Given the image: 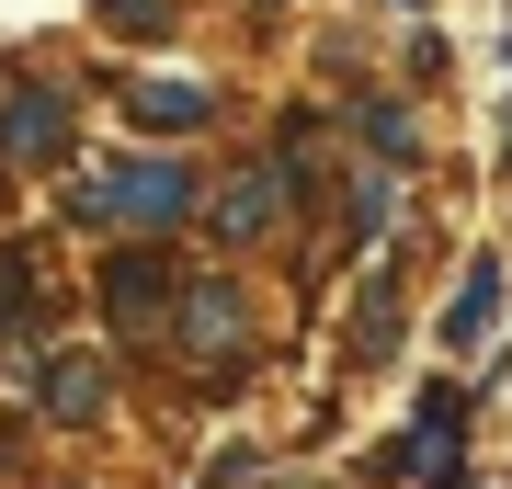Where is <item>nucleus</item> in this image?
<instances>
[{
    "label": "nucleus",
    "mask_w": 512,
    "mask_h": 489,
    "mask_svg": "<svg viewBox=\"0 0 512 489\" xmlns=\"http://www.w3.org/2000/svg\"><path fill=\"white\" fill-rule=\"evenodd\" d=\"M69 205H80V228H183L194 217V171L183 160H103Z\"/></svg>",
    "instance_id": "nucleus-1"
},
{
    "label": "nucleus",
    "mask_w": 512,
    "mask_h": 489,
    "mask_svg": "<svg viewBox=\"0 0 512 489\" xmlns=\"http://www.w3.org/2000/svg\"><path fill=\"white\" fill-rule=\"evenodd\" d=\"M296 205V160H262V171H239L228 194H217V239H262Z\"/></svg>",
    "instance_id": "nucleus-2"
},
{
    "label": "nucleus",
    "mask_w": 512,
    "mask_h": 489,
    "mask_svg": "<svg viewBox=\"0 0 512 489\" xmlns=\"http://www.w3.org/2000/svg\"><path fill=\"white\" fill-rule=\"evenodd\" d=\"M69 148V103L57 91H0V160H57Z\"/></svg>",
    "instance_id": "nucleus-3"
},
{
    "label": "nucleus",
    "mask_w": 512,
    "mask_h": 489,
    "mask_svg": "<svg viewBox=\"0 0 512 489\" xmlns=\"http://www.w3.org/2000/svg\"><path fill=\"white\" fill-rule=\"evenodd\" d=\"M103 399H114L103 353H57L46 364V421H103Z\"/></svg>",
    "instance_id": "nucleus-4"
},
{
    "label": "nucleus",
    "mask_w": 512,
    "mask_h": 489,
    "mask_svg": "<svg viewBox=\"0 0 512 489\" xmlns=\"http://www.w3.org/2000/svg\"><path fill=\"white\" fill-rule=\"evenodd\" d=\"M490 319H501V262H467L456 273V296H444V342H490Z\"/></svg>",
    "instance_id": "nucleus-5"
},
{
    "label": "nucleus",
    "mask_w": 512,
    "mask_h": 489,
    "mask_svg": "<svg viewBox=\"0 0 512 489\" xmlns=\"http://www.w3.org/2000/svg\"><path fill=\"white\" fill-rule=\"evenodd\" d=\"M160 296H171V262H160V251H126V262H103V308H114V319L160 308Z\"/></svg>",
    "instance_id": "nucleus-6"
},
{
    "label": "nucleus",
    "mask_w": 512,
    "mask_h": 489,
    "mask_svg": "<svg viewBox=\"0 0 512 489\" xmlns=\"http://www.w3.org/2000/svg\"><path fill=\"white\" fill-rule=\"evenodd\" d=\"M171 319H183V353H228V342H239V296H228V285H194Z\"/></svg>",
    "instance_id": "nucleus-7"
},
{
    "label": "nucleus",
    "mask_w": 512,
    "mask_h": 489,
    "mask_svg": "<svg viewBox=\"0 0 512 489\" xmlns=\"http://www.w3.org/2000/svg\"><path fill=\"white\" fill-rule=\"evenodd\" d=\"M126 114L137 126H205V80H137Z\"/></svg>",
    "instance_id": "nucleus-8"
},
{
    "label": "nucleus",
    "mask_w": 512,
    "mask_h": 489,
    "mask_svg": "<svg viewBox=\"0 0 512 489\" xmlns=\"http://www.w3.org/2000/svg\"><path fill=\"white\" fill-rule=\"evenodd\" d=\"M353 319H365V342H376V353L399 342V296H387V285H365V308H353Z\"/></svg>",
    "instance_id": "nucleus-9"
},
{
    "label": "nucleus",
    "mask_w": 512,
    "mask_h": 489,
    "mask_svg": "<svg viewBox=\"0 0 512 489\" xmlns=\"http://www.w3.org/2000/svg\"><path fill=\"white\" fill-rule=\"evenodd\" d=\"M103 12L126 23V35H160V12H171V0H103Z\"/></svg>",
    "instance_id": "nucleus-10"
}]
</instances>
